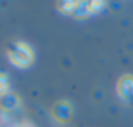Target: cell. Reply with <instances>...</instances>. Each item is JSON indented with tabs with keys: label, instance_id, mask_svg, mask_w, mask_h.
Returning <instances> with one entry per match:
<instances>
[{
	"label": "cell",
	"instance_id": "7",
	"mask_svg": "<svg viewBox=\"0 0 133 127\" xmlns=\"http://www.w3.org/2000/svg\"><path fill=\"white\" fill-rule=\"evenodd\" d=\"M9 93V79L6 77V74L0 73V97Z\"/></svg>",
	"mask_w": 133,
	"mask_h": 127
},
{
	"label": "cell",
	"instance_id": "6",
	"mask_svg": "<svg viewBox=\"0 0 133 127\" xmlns=\"http://www.w3.org/2000/svg\"><path fill=\"white\" fill-rule=\"evenodd\" d=\"M76 6V2H72V0H66V2H57L56 3V7L60 10L64 15H72L73 9Z\"/></svg>",
	"mask_w": 133,
	"mask_h": 127
},
{
	"label": "cell",
	"instance_id": "2",
	"mask_svg": "<svg viewBox=\"0 0 133 127\" xmlns=\"http://www.w3.org/2000/svg\"><path fill=\"white\" fill-rule=\"evenodd\" d=\"M117 96L126 103H133V76L124 74L117 80Z\"/></svg>",
	"mask_w": 133,
	"mask_h": 127
},
{
	"label": "cell",
	"instance_id": "5",
	"mask_svg": "<svg viewBox=\"0 0 133 127\" xmlns=\"http://www.w3.org/2000/svg\"><path fill=\"white\" fill-rule=\"evenodd\" d=\"M93 7H92V2H76V6L72 12V16L77 19H84L87 17L89 15H92Z\"/></svg>",
	"mask_w": 133,
	"mask_h": 127
},
{
	"label": "cell",
	"instance_id": "1",
	"mask_svg": "<svg viewBox=\"0 0 133 127\" xmlns=\"http://www.w3.org/2000/svg\"><path fill=\"white\" fill-rule=\"evenodd\" d=\"M7 57L10 63L16 67H29L35 61V54L30 46H27L23 41H12L7 46Z\"/></svg>",
	"mask_w": 133,
	"mask_h": 127
},
{
	"label": "cell",
	"instance_id": "3",
	"mask_svg": "<svg viewBox=\"0 0 133 127\" xmlns=\"http://www.w3.org/2000/svg\"><path fill=\"white\" fill-rule=\"evenodd\" d=\"M52 116L59 123H66L72 117V106L67 101H63V100L56 101L52 109Z\"/></svg>",
	"mask_w": 133,
	"mask_h": 127
},
{
	"label": "cell",
	"instance_id": "4",
	"mask_svg": "<svg viewBox=\"0 0 133 127\" xmlns=\"http://www.w3.org/2000/svg\"><path fill=\"white\" fill-rule=\"evenodd\" d=\"M20 106V97L15 93H7V94L0 97V109L4 111H10L15 110Z\"/></svg>",
	"mask_w": 133,
	"mask_h": 127
},
{
	"label": "cell",
	"instance_id": "8",
	"mask_svg": "<svg viewBox=\"0 0 133 127\" xmlns=\"http://www.w3.org/2000/svg\"><path fill=\"white\" fill-rule=\"evenodd\" d=\"M16 127H33L32 124H27V123H23V124H20V126H16Z\"/></svg>",
	"mask_w": 133,
	"mask_h": 127
}]
</instances>
